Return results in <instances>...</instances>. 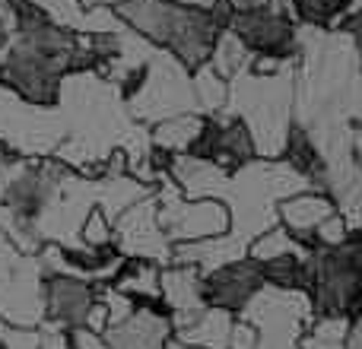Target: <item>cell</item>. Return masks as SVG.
<instances>
[{
    "label": "cell",
    "mask_w": 362,
    "mask_h": 349,
    "mask_svg": "<svg viewBox=\"0 0 362 349\" xmlns=\"http://www.w3.org/2000/svg\"><path fill=\"white\" fill-rule=\"evenodd\" d=\"M118 19L150 45L175 54L187 70L210 64L223 25L210 6H194L181 0H124L115 6Z\"/></svg>",
    "instance_id": "1"
},
{
    "label": "cell",
    "mask_w": 362,
    "mask_h": 349,
    "mask_svg": "<svg viewBox=\"0 0 362 349\" xmlns=\"http://www.w3.org/2000/svg\"><path fill=\"white\" fill-rule=\"evenodd\" d=\"M226 112L248 124L257 146V156L280 159L289 137V127L296 121L293 64L270 76L245 70L235 80H229V105H226Z\"/></svg>",
    "instance_id": "2"
},
{
    "label": "cell",
    "mask_w": 362,
    "mask_h": 349,
    "mask_svg": "<svg viewBox=\"0 0 362 349\" xmlns=\"http://www.w3.org/2000/svg\"><path fill=\"white\" fill-rule=\"evenodd\" d=\"M127 114L140 124H159L165 118L187 112H200L197 93H194V76L175 54L156 48L150 57V70H146L144 89L127 102Z\"/></svg>",
    "instance_id": "3"
},
{
    "label": "cell",
    "mask_w": 362,
    "mask_h": 349,
    "mask_svg": "<svg viewBox=\"0 0 362 349\" xmlns=\"http://www.w3.org/2000/svg\"><path fill=\"white\" fill-rule=\"evenodd\" d=\"M229 29L242 38L255 57H276V61L296 64L302 54V35L289 13V0L238 4Z\"/></svg>",
    "instance_id": "4"
},
{
    "label": "cell",
    "mask_w": 362,
    "mask_h": 349,
    "mask_svg": "<svg viewBox=\"0 0 362 349\" xmlns=\"http://www.w3.org/2000/svg\"><path fill=\"white\" fill-rule=\"evenodd\" d=\"M159 223L172 244L206 242L232 232V213L219 197H187L175 181H163L156 187Z\"/></svg>",
    "instance_id": "5"
},
{
    "label": "cell",
    "mask_w": 362,
    "mask_h": 349,
    "mask_svg": "<svg viewBox=\"0 0 362 349\" xmlns=\"http://www.w3.org/2000/svg\"><path fill=\"white\" fill-rule=\"evenodd\" d=\"M115 248L124 257H144L159 267H169L175 261V244L163 232L159 223V200L156 194L137 200L115 219Z\"/></svg>",
    "instance_id": "6"
},
{
    "label": "cell",
    "mask_w": 362,
    "mask_h": 349,
    "mask_svg": "<svg viewBox=\"0 0 362 349\" xmlns=\"http://www.w3.org/2000/svg\"><path fill=\"white\" fill-rule=\"evenodd\" d=\"M264 286H267V280H264L261 264L248 254L238 257V261L219 264L213 270H204V280H200L206 305L223 308V312H232V314H242L248 308V302Z\"/></svg>",
    "instance_id": "7"
},
{
    "label": "cell",
    "mask_w": 362,
    "mask_h": 349,
    "mask_svg": "<svg viewBox=\"0 0 362 349\" xmlns=\"http://www.w3.org/2000/svg\"><path fill=\"white\" fill-rule=\"evenodd\" d=\"M95 299H99V283L74 273H45V321L48 324H57L64 331L83 327Z\"/></svg>",
    "instance_id": "8"
},
{
    "label": "cell",
    "mask_w": 362,
    "mask_h": 349,
    "mask_svg": "<svg viewBox=\"0 0 362 349\" xmlns=\"http://www.w3.org/2000/svg\"><path fill=\"white\" fill-rule=\"evenodd\" d=\"M172 337H175V327H172L165 302L137 305L124 321L105 331V340L112 349H165Z\"/></svg>",
    "instance_id": "9"
},
{
    "label": "cell",
    "mask_w": 362,
    "mask_h": 349,
    "mask_svg": "<svg viewBox=\"0 0 362 349\" xmlns=\"http://www.w3.org/2000/svg\"><path fill=\"white\" fill-rule=\"evenodd\" d=\"M200 280H204V270L194 267V264H169V267H163V302L169 308L175 331L194 324L210 308L204 302Z\"/></svg>",
    "instance_id": "10"
},
{
    "label": "cell",
    "mask_w": 362,
    "mask_h": 349,
    "mask_svg": "<svg viewBox=\"0 0 362 349\" xmlns=\"http://www.w3.org/2000/svg\"><path fill=\"white\" fill-rule=\"evenodd\" d=\"M337 210L340 206L331 194L308 187V191H296V194H289V197H283L280 203H276V219H280V225H286L305 248H315V232Z\"/></svg>",
    "instance_id": "11"
},
{
    "label": "cell",
    "mask_w": 362,
    "mask_h": 349,
    "mask_svg": "<svg viewBox=\"0 0 362 349\" xmlns=\"http://www.w3.org/2000/svg\"><path fill=\"white\" fill-rule=\"evenodd\" d=\"M115 286L121 292H127L137 305H146V302H163V267L153 261H144V257H127L121 273L115 276Z\"/></svg>",
    "instance_id": "12"
},
{
    "label": "cell",
    "mask_w": 362,
    "mask_h": 349,
    "mask_svg": "<svg viewBox=\"0 0 362 349\" xmlns=\"http://www.w3.org/2000/svg\"><path fill=\"white\" fill-rule=\"evenodd\" d=\"M200 127H204V114L200 112L175 114V118H165L150 127V143L156 150L169 153V156H185V153H191L194 140L200 137Z\"/></svg>",
    "instance_id": "13"
},
{
    "label": "cell",
    "mask_w": 362,
    "mask_h": 349,
    "mask_svg": "<svg viewBox=\"0 0 362 349\" xmlns=\"http://www.w3.org/2000/svg\"><path fill=\"white\" fill-rule=\"evenodd\" d=\"M238 314L223 312V308H206L194 324L181 327L175 331L178 340H187L194 346H204V349H229L232 340V324H235Z\"/></svg>",
    "instance_id": "14"
},
{
    "label": "cell",
    "mask_w": 362,
    "mask_h": 349,
    "mask_svg": "<svg viewBox=\"0 0 362 349\" xmlns=\"http://www.w3.org/2000/svg\"><path fill=\"white\" fill-rule=\"evenodd\" d=\"M251 51L245 48V42L235 35L232 29H223L216 38V45H213V54H210V67L216 70L223 80H235L238 73H245V70L251 67Z\"/></svg>",
    "instance_id": "15"
},
{
    "label": "cell",
    "mask_w": 362,
    "mask_h": 349,
    "mask_svg": "<svg viewBox=\"0 0 362 349\" xmlns=\"http://www.w3.org/2000/svg\"><path fill=\"white\" fill-rule=\"evenodd\" d=\"M302 251H308V248L280 223L270 225V229H264L261 235L251 238V244H248V257H255L257 264H267V261L289 257V254H302Z\"/></svg>",
    "instance_id": "16"
},
{
    "label": "cell",
    "mask_w": 362,
    "mask_h": 349,
    "mask_svg": "<svg viewBox=\"0 0 362 349\" xmlns=\"http://www.w3.org/2000/svg\"><path fill=\"white\" fill-rule=\"evenodd\" d=\"M350 318H327V314H315V321L305 327L299 340V349H346L350 340Z\"/></svg>",
    "instance_id": "17"
},
{
    "label": "cell",
    "mask_w": 362,
    "mask_h": 349,
    "mask_svg": "<svg viewBox=\"0 0 362 349\" xmlns=\"http://www.w3.org/2000/svg\"><path fill=\"white\" fill-rule=\"evenodd\" d=\"M194 93H197V105H200V114H219L226 112L229 105V80L216 73L210 64L194 70Z\"/></svg>",
    "instance_id": "18"
},
{
    "label": "cell",
    "mask_w": 362,
    "mask_h": 349,
    "mask_svg": "<svg viewBox=\"0 0 362 349\" xmlns=\"http://www.w3.org/2000/svg\"><path fill=\"white\" fill-rule=\"evenodd\" d=\"M80 238L86 248H105V244H115V219L108 216L102 206H93L80 229Z\"/></svg>",
    "instance_id": "19"
},
{
    "label": "cell",
    "mask_w": 362,
    "mask_h": 349,
    "mask_svg": "<svg viewBox=\"0 0 362 349\" xmlns=\"http://www.w3.org/2000/svg\"><path fill=\"white\" fill-rule=\"evenodd\" d=\"M70 349H112L105 340V333L93 331V327H74L70 331Z\"/></svg>",
    "instance_id": "20"
},
{
    "label": "cell",
    "mask_w": 362,
    "mask_h": 349,
    "mask_svg": "<svg viewBox=\"0 0 362 349\" xmlns=\"http://www.w3.org/2000/svg\"><path fill=\"white\" fill-rule=\"evenodd\" d=\"M23 257L25 254L10 242V235H4V232H0V283H4L6 276L19 267V264H23Z\"/></svg>",
    "instance_id": "21"
},
{
    "label": "cell",
    "mask_w": 362,
    "mask_h": 349,
    "mask_svg": "<svg viewBox=\"0 0 362 349\" xmlns=\"http://www.w3.org/2000/svg\"><path fill=\"white\" fill-rule=\"evenodd\" d=\"M257 346V327L251 321H245L242 314L235 318L232 324V340H229V349H255Z\"/></svg>",
    "instance_id": "22"
},
{
    "label": "cell",
    "mask_w": 362,
    "mask_h": 349,
    "mask_svg": "<svg viewBox=\"0 0 362 349\" xmlns=\"http://www.w3.org/2000/svg\"><path fill=\"white\" fill-rule=\"evenodd\" d=\"M10 38H13V32H10V25H6V19L0 16V51L10 45Z\"/></svg>",
    "instance_id": "23"
},
{
    "label": "cell",
    "mask_w": 362,
    "mask_h": 349,
    "mask_svg": "<svg viewBox=\"0 0 362 349\" xmlns=\"http://www.w3.org/2000/svg\"><path fill=\"white\" fill-rule=\"evenodd\" d=\"M80 4L86 6V10H89V6H112V10H115V6L124 4V0H80Z\"/></svg>",
    "instance_id": "24"
},
{
    "label": "cell",
    "mask_w": 362,
    "mask_h": 349,
    "mask_svg": "<svg viewBox=\"0 0 362 349\" xmlns=\"http://www.w3.org/2000/svg\"><path fill=\"white\" fill-rule=\"evenodd\" d=\"M165 349H204V346H194V343H187V340L172 337V340H169V346H165Z\"/></svg>",
    "instance_id": "25"
}]
</instances>
